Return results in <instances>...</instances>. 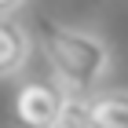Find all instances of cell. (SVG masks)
Listing matches in <instances>:
<instances>
[{
  "label": "cell",
  "instance_id": "1",
  "mask_svg": "<svg viewBox=\"0 0 128 128\" xmlns=\"http://www.w3.org/2000/svg\"><path fill=\"white\" fill-rule=\"evenodd\" d=\"M40 51L48 59L51 80L66 95H84L88 99L114 70V48L106 37L84 26H66L55 18H40Z\"/></svg>",
  "mask_w": 128,
  "mask_h": 128
},
{
  "label": "cell",
  "instance_id": "5",
  "mask_svg": "<svg viewBox=\"0 0 128 128\" xmlns=\"http://www.w3.org/2000/svg\"><path fill=\"white\" fill-rule=\"evenodd\" d=\"M48 128H92V121H88V99L84 95H66Z\"/></svg>",
  "mask_w": 128,
  "mask_h": 128
},
{
  "label": "cell",
  "instance_id": "3",
  "mask_svg": "<svg viewBox=\"0 0 128 128\" xmlns=\"http://www.w3.org/2000/svg\"><path fill=\"white\" fill-rule=\"evenodd\" d=\"M33 55V37L15 15H0V80L18 77Z\"/></svg>",
  "mask_w": 128,
  "mask_h": 128
},
{
  "label": "cell",
  "instance_id": "4",
  "mask_svg": "<svg viewBox=\"0 0 128 128\" xmlns=\"http://www.w3.org/2000/svg\"><path fill=\"white\" fill-rule=\"evenodd\" d=\"M92 128H128V88H95L88 95Z\"/></svg>",
  "mask_w": 128,
  "mask_h": 128
},
{
  "label": "cell",
  "instance_id": "2",
  "mask_svg": "<svg viewBox=\"0 0 128 128\" xmlns=\"http://www.w3.org/2000/svg\"><path fill=\"white\" fill-rule=\"evenodd\" d=\"M66 92L55 84V80H26L18 92H15V121L22 128H48L51 117L59 114Z\"/></svg>",
  "mask_w": 128,
  "mask_h": 128
},
{
  "label": "cell",
  "instance_id": "6",
  "mask_svg": "<svg viewBox=\"0 0 128 128\" xmlns=\"http://www.w3.org/2000/svg\"><path fill=\"white\" fill-rule=\"evenodd\" d=\"M30 0H0V15H18Z\"/></svg>",
  "mask_w": 128,
  "mask_h": 128
}]
</instances>
